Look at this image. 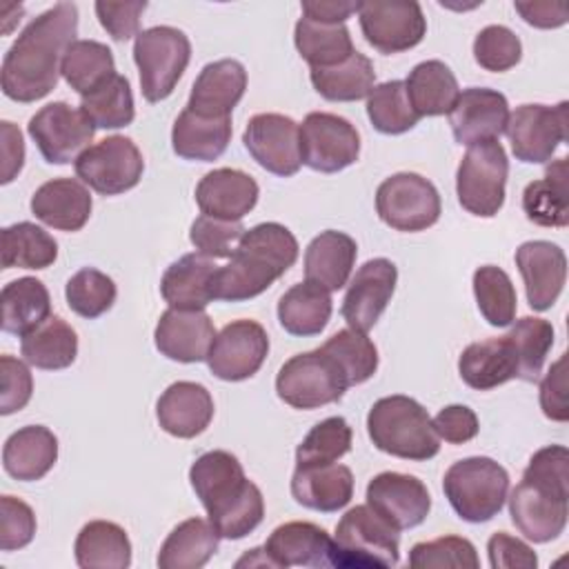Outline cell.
I'll use <instances>...</instances> for the list:
<instances>
[{"instance_id":"6da1fadb","label":"cell","mask_w":569,"mask_h":569,"mask_svg":"<svg viewBox=\"0 0 569 569\" xmlns=\"http://www.w3.org/2000/svg\"><path fill=\"white\" fill-rule=\"evenodd\" d=\"M78 33V7L58 2L33 18L2 60V93L16 102H36L58 84L67 47Z\"/></svg>"},{"instance_id":"7a4b0ae2","label":"cell","mask_w":569,"mask_h":569,"mask_svg":"<svg viewBox=\"0 0 569 569\" xmlns=\"http://www.w3.org/2000/svg\"><path fill=\"white\" fill-rule=\"evenodd\" d=\"M189 480L220 538L240 540L264 518L262 491L247 480L240 460L222 449L196 458Z\"/></svg>"},{"instance_id":"3957f363","label":"cell","mask_w":569,"mask_h":569,"mask_svg":"<svg viewBox=\"0 0 569 569\" xmlns=\"http://www.w3.org/2000/svg\"><path fill=\"white\" fill-rule=\"evenodd\" d=\"M509 516L531 542L556 540L569 516V451L562 445L538 449L511 491Z\"/></svg>"},{"instance_id":"277c9868","label":"cell","mask_w":569,"mask_h":569,"mask_svg":"<svg viewBox=\"0 0 569 569\" xmlns=\"http://www.w3.org/2000/svg\"><path fill=\"white\" fill-rule=\"evenodd\" d=\"M298 260V240L280 222L244 229L229 264L218 267L213 300L242 302L267 291Z\"/></svg>"},{"instance_id":"5b68a950","label":"cell","mask_w":569,"mask_h":569,"mask_svg":"<svg viewBox=\"0 0 569 569\" xmlns=\"http://www.w3.org/2000/svg\"><path fill=\"white\" fill-rule=\"evenodd\" d=\"M367 433L376 449L405 460H429L440 451L427 409L400 393L373 402L367 413Z\"/></svg>"},{"instance_id":"8992f818","label":"cell","mask_w":569,"mask_h":569,"mask_svg":"<svg viewBox=\"0 0 569 569\" xmlns=\"http://www.w3.org/2000/svg\"><path fill=\"white\" fill-rule=\"evenodd\" d=\"M400 560V533L369 505L351 507L331 538V567L385 569Z\"/></svg>"},{"instance_id":"52a82bcc","label":"cell","mask_w":569,"mask_h":569,"mask_svg":"<svg viewBox=\"0 0 569 569\" xmlns=\"http://www.w3.org/2000/svg\"><path fill=\"white\" fill-rule=\"evenodd\" d=\"M442 489L449 505L462 520L487 522L507 500L509 473L487 456H471L447 469Z\"/></svg>"},{"instance_id":"ba28073f","label":"cell","mask_w":569,"mask_h":569,"mask_svg":"<svg viewBox=\"0 0 569 569\" xmlns=\"http://www.w3.org/2000/svg\"><path fill=\"white\" fill-rule=\"evenodd\" d=\"M133 60L140 71L144 100L160 102L173 93L191 60V42L184 31L160 24L142 29L133 42Z\"/></svg>"},{"instance_id":"9c48e42d","label":"cell","mask_w":569,"mask_h":569,"mask_svg":"<svg viewBox=\"0 0 569 569\" xmlns=\"http://www.w3.org/2000/svg\"><path fill=\"white\" fill-rule=\"evenodd\" d=\"M347 376L322 347L291 356L276 376L278 398L293 409H318L342 398Z\"/></svg>"},{"instance_id":"30bf717a","label":"cell","mask_w":569,"mask_h":569,"mask_svg":"<svg viewBox=\"0 0 569 569\" xmlns=\"http://www.w3.org/2000/svg\"><path fill=\"white\" fill-rule=\"evenodd\" d=\"M509 160L498 140L471 144L456 173V193L462 209L473 216L491 218L505 204Z\"/></svg>"},{"instance_id":"8fae6325","label":"cell","mask_w":569,"mask_h":569,"mask_svg":"<svg viewBox=\"0 0 569 569\" xmlns=\"http://www.w3.org/2000/svg\"><path fill=\"white\" fill-rule=\"evenodd\" d=\"M376 211L396 231H425L440 218V193L418 173H393L376 191Z\"/></svg>"},{"instance_id":"7c38bea8","label":"cell","mask_w":569,"mask_h":569,"mask_svg":"<svg viewBox=\"0 0 569 569\" xmlns=\"http://www.w3.org/2000/svg\"><path fill=\"white\" fill-rule=\"evenodd\" d=\"M142 171V153L127 136H109L84 149L76 160V176L102 196H118L133 189Z\"/></svg>"},{"instance_id":"4fadbf2b","label":"cell","mask_w":569,"mask_h":569,"mask_svg":"<svg viewBox=\"0 0 569 569\" xmlns=\"http://www.w3.org/2000/svg\"><path fill=\"white\" fill-rule=\"evenodd\" d=\"M360 156L358 129L342 116L311 111L300 124V158L313 171L336 173Z\"/></svg>"},{"instance_id":"5bb4252c","label":"cell","mask_w":569,"mask_h":569,"mask_svg":"<svg viewBox=\"0 0 569 569\" xmlns=\"http://www.w3.org/2000/svg\"><path fill=\"white\" fill-rule=\"evenodd\" d=\"M358 20L365 40L380 53L413 49L427 33V18L413 0L358 2Z\"/></svg>"},{"instance_id":"9a60e30c","label":"cell","mask_w":569,"mask_h":569,"mask_svg":"<svg viewBox=\"0 0 569 569\" xmlns=\"http://www.w3.org/2000/svg\"><path fill=\"white\" fill-rule=\"evenodd\" d=\"M27 131L49 164H67L71 160L76 162L89 149L96 127L80 109L58 100L36 111Z\"/></svg>"},{"instance_id":"2e32d148","label":"cell","mask_w":569,"mask_h":569,"mask_svg":"<svg viewBox=\"0 0 569 569\" xmlns=\"http://www.w3.org/2000/svg\"><path fill=\"white\" fill-rule=\"evenodd\" d=\"M567 102L556 107L520 104L509 113L505 133L509 136L516 160L542 164L567 140Z\"/></svg>"},{"instance_id":"e0dca14e","label":"cell","mask_w":569,"mask_h":569,"mask_svg":"<svg viewBox=\"0 0 569 569\" xmlns=\"http://www.w3.org/2000/svg\"><path fill=\"white\" fill-rule=\"evenodd\" d=\"M269 353V336L256 320H233L216 333L207 353L211 373L227 382H240L258 373Z\"/></svg>"},{"instance_id":"ac0fdd59","label":"cell","mask_w":569,"mask_h":569,"mask_svg":"<svg viewBox=\"0 0 569 569\" xmlns=\"http://www.w3.org/2000/svg\"><path fill=\"white\" fill-rule=\"evenodd\" d=\"M244 149L251 158L276 176L298 173L300 158V127L282 113H256L249 118L242 133Z\"/></svg>"},{"instance_id":"d6986e66","label":"cell","mask_w":569,"mask_h":569,"mask_svg":"<svg viewBox=\"0 0 569 569\" xmlns=\"http://www.w3.org/2000/svg\"><path fill=\"white\" fill-rule=\"evenodd\" d=\"M367 505L391 527L402 531L418 527L427 518L431 496L416 476L382 471L367 485Z\"/></svg>"},{"instance_id":"ffe728a7","label":"cell","mask_w":569,"mask_h":569,"mask_svg":"<svg viewBox=\"0 0 569 569\" xmlns=\"http://www.w3.org/2000/svg\"><path fill=\"white\" fill-rule=\"evenodd\" d=\"M509 120L507 98L487 87H469L458 93L451 111L449 124L458 144H478L485 140H498Z\"/></svg>"},{"instance_id":"44dd1931","label":"cell","mask_w":569,"mask_h":569,"mask_svg":"<svg viewBox=\"0 0 569 569\" xmlns=\"http://www.w3.org/2000/svg\"><path fill=\"white\" fill-rule=\"evenodd\" d=\"M396 280L398 269L387 258L367 260L356 271L342 300V318L351 329L367 333L378 322L393 296Z\"/></svg>"},{"instance_id":"7402d4cb","label":"cell","mask_w":569,"mask_h":569,"mask_svg":"<svg viewBox=\"0 0 569 569\" xmlns=\"http://www.w3.org/2000/svg\"><path fill=\"white\" fill-rule=\"evenodd\" d=\"M516 267L522 276L527 302L533 311H547L562 293L567 256L549 240H529L516 249Z\"/></svg>"},{"instance_id":"603a6c76","label":"cell","mask_w":569,"mask_h":569,"mask_svg":"<svg viewBox=\"0 0 569 569\" xmlns=\"http://www.w3.org/2000/svg\"><path fill=\"white\" fill-rule=\"evenodd\" d=\"M216 327L204 309L169 307L156 325V349L176 362H202L213 345Z\"/></svg>"},{"instance_id":"cb8c5ba5","label":"cell","mask_w":569,"mask_h":569,"mask_svg":"<svg viewBox=\"0 0 569 569\" xmlns=\"http://www.w3.org/2000/svg\"><path fill=\"white\" fill-rule=\"evenodd\" d=\"M262 553L267 567H331V538L329 533L305 520H291L271 531Z\"/></svg>"},{"instance_id":"d4e9b609","label":"cell","mask_w":569,"mask_h":569,"mask_svg":"<svg viewBox=\"0 0 569 569\" xmlns=\"http://www.w3.org/2000/svg\"><path fill=\"white\" fill-rule=\"evenodd\" d=\"M247 89V71L242 62L222 58L209 62L198 73L187 109L204 118H231L233 107L240 102Z\"/></svg>"},{"instance_id":"484cf974","label":"cell","mask_w":569,"mask_h":569,"mask_svg":"<svg viewBox=\"0 0 569 569\" xmlns=\"http://www.w3.org/2000/svg\"><path fill=\"white\" fill-rule=\"evenodd\" d=\"M196 202L204 216L242 220L258 202V182L240 169H213L200 178Z\"/></svg>"},{"instance_id":"4316f807","label":"cell","mask_w":569,"mask_h":569,"mask_svg":"<svg viewBox=\"0 0 569 569\" xmlns=\"http://www.w3.org/2000/svg\"><path fill=\"white\" fill-rule=\"evenodd\" d=\"M291 496L298 505L331 513L349 505L353 496V473L340 462L296 465L291 476Z\"/></svg>"},{"instance_id":"83f0119b","label":"cell","mask_w":569,"mask_h":569,"mask_svg":"<svg viewBox=\"0 0 569 569\" xmlns=\"http://www.w3.org/2000/svg\"><path fill=\"white\" fill-rule=\"evenodd\" d=\"M160 427L176 438H196L213 418V398L207 387L178 380L169 385L156 405Z\"/></svg>"},{"instance_id":"f1b7e54d","label":"cell","mask_w":569,"mask_h":569,"mask_svg":"<svg viewBox=\"0 0 569 569\" xmlns=\"http://www.w3.org/2000/svg\"><path fill=\"white\" fill-rule=\"evenodd\" d=\"M91 193L76 178H53L31 196V213L58 231H80L91 216Z\"/></svg>"},{"instance_id":"f546056e","label":"cell","mask_w":569,"mask_h":569,"mask_svg":"<svg viewBox=\"0 0 569 569\" xmlns=\"http://www.w3.org/2000/svg\"><path fill=\"white\" fill-rule=\"evenodd\" d=\"M356 256L358 247L349 233L327 229L318 233L305 251V278L329 293L338 291L347 284Z\"/></svg>"},{"instance_id":"4dcf8cb0","label":"cell","mask_w":569,"mask_h":569,"mask_svg":"<svg viewBox=\"0 0 569 569\" xmlns=\"http://www.w3.org/2000/svg\"><path fill=\"white\" fill-rule=\"evenodd\" d=\"M216 262L202 253H187L171 262L160 280V293L173 309H204L213 302Z\"/></svg>"},{"instance_id":"1f68e13d","label":"cell","mask_w":569,"mask_h":569,"mask_svg":"<svg viewBox=\"0 0 569 569\" xmlns=\"http://www.w3.org/2000/svg\"><path fill=\"white\" fill-rule=\"evenodd\" d=\"M460 378L476 391H489L518 378V358L507 336L471 342L458 358Z\"/></svg>"},{"instance_id":"d6a6232c","label":"cell","mask_w":569,"mask_h":569,"mask_svg":"<svg viewBox=\"0 0 569 569\" xmlns=\"http://www.w3.org/2000/svg\"><path fill=\"white\" fill-rule=\"evenodd\" d=\"M58 460V438L42 425L13 431L2 447L4 471L22 482L44 478Z\"/></svg>"},{"instance_id":"836d02e7","label":"cell","mask_w":569,"mask_h":569,"mask_svg":"<svg viewBox=\"0 0 569 569\" xmlns=\"http://www.w3.org/2000/svg\"><path fill=\"white\" fill-rule=\"evenodd\" d=\"M231 140V118H204L187 107L171 129V147L184 160L211 162L220 158Z\"/></svg>"},{"instance_id":"e575fe53","label":"cell","mask_w":569,"mask_h":569,"mask_svg":"<svg viewBox=\"0 0 569 569\" xmlns=\"http://www.w3.org/2000/svg\"><path fill=\"white\" fill-rule=\"evenodd\" d=\"M73 553L82 569H127L131 565L129 536L111 520L87 522L76 538Z\"/></svg>"},{"instance_id":"d590c367","label":"cell","mask_w":569,"mask_h":569,"mask_svg":"<svg viewBox=\"0 0 569 569\" xmlns=\"http://www.w3.org/2000/svg\"><path fill=\"white\" fill-rule=\"evenodd\" d=\"M218 531L204 518H189L173 527L158 551L160 569H200L218 551Z\"/></svg>"},{"instance_id":"8d00e7d4","label":"cell","mask_w":569,"mask_h":569,"mask_svg":"<svg viewBox=\"0 0 569 569\" xmlns=\"http://www.w3.org/2000/svg\"><path fill=\"white\" fill-rule=\"evenodd\" d=\"M405 89L420 118L449 113L460 93L453 71L442 60H425L416 64L405 80Z\"/></svg>"},{"instance_id":"74e56055","label":"cell","mask_w":569,"mask_h":569,"mask_svg":"<svg viewBox=\"0 0 569 569\" xmlns=\"http://www.w3.org/2000/svg\"><path fill=\"white\" fill-rule=\"evenodd\" d=\"M567 158H558L547 167L545 178L533 180L522 191V211L527 220L540 227H567L569 200H567Z\"/></svg>"},{"instance_id":"f35d334b","label":"cell","mask_w":569,"mask_h":569,"mask_svg":"<svg viewBox=\"0 0 569 569\" xmlns=\"http://www.w3.org/2000/svg\"><path fill=\"white\" fill-rule=\"evenodd\" d=\"M331 296L313 282H298L278 300V320L291 336H316L331 318Z\"/></svg>"},{"instance_id":"ab89813d","label":"cell","mask_w":569,"mask_h":569,"mask_svg":"<svg viewBox=\"0 0 569 569\" xmlns=\"http://www.w3.org/2000/svg\"><path fill=\"white\" fill-rule=\"evenodd\" d=\"M2 329L13 336H24L51 316V298L42 280L24 276L4 284L2 296Z\"/></svg>"},{"instance_id":"60d3db41","label":"cell","mask_w":569,"mask_h":569,"mask_svg":"<svg viewBox=\"0 0 569 569\" xmlns=\"http://www.w3.org/2000/svg\"><path fill=\"white\" fill-rule=\"evenodd\" d=\"M24 362L36 369H67L78 356V336L60 316H49L20 340Z\"/></svg>"},{"instance_id":"b9f144b4","label":"cell","mask_w":569,"mask_h":569,"mask_svg":"<svg viewBox=\"0 0 569 569\" xmlns=\"http://www.w3.org/2000/svg\"><path fill=\"white\" fill-rule=\"evenodd\" d=\"M313 89L331 102H353L367 98L376 82L373 62L353 51L347 60L333 67H316L309 71Z\"/></svg>"},{"instance_id":"7bdbcfd3","label":"cell","mask_w":569,"mask_h":569,"mask_svg":"<svg viewBox=\"0 0 569 569\" xmlns=\"http://www.w3.org/2000/svg\"><path fill=\"white\" fill-rule=\"evenodd\" d=\"M60 73L73 91L87 96L116 76L113 53L98 40H73L62 56Z\"/></svg>"},{"instance_id":"ee69618b","label":"cell","mask_w":569,"mask_h":569,"mask_svg":"<svg viewBox=\"0 0 569 569\" xmlns=\"http://www.w3.org/2000/svg\"><path fill=\"white\" fill-rule=\"evenodd\" d=\"M293 42L311 69L333 67L356 51L345 24H325L305 16L296 22Z\"/></svg>"},{"instance_id":"f6af8a7d","label":"cell","mask_w":569,"mask_h":569,"mask_svg":"<svg viewBox=\"0 0 569 569\" xmlns=\"http://www.w3.org/2000/svg\"><path fill=\"white\" fill-rule=\"evenodd\" d=\"M58 258V242L33 222H16L2 229L4 269H47Z\"/></svg>"},{"instance_id":"bcb514c9","label":"cell","mask_w":569,"mask_h":569,"mask_svg":"<svg viewBox=\"0 0 569 569\" xmlns=\"http://www.w3.org/2000/svg\"><path fill=\"white\" fill-rule=\"evenodd\" d=\"M80 111L96 129H120L131 124L136 107L129 80L120 73L111 76L91 93L80 96Z\"/></svg>"},{"instance_id":"7dc6e473","label":"cell","mask_w":569,"mask_h":569,"mask_svg":"<svg viewBox=\"0 0 569 569\" xmlns=\"http://www.w3.org/2000/svg\"><path fill=\"white\" fill-rule=\"evenodd\" d=\"M473 293L482 318L491 327H509L516 318V289L507 271L496 264H485L473 271Z\"/></svg>"},{"instance_id":"c3c4849f","label":"cell","mask_w":569,"mask_h":569,"mask_svg":"<svg viewBox=\"0 0 569 569\" xmlns=\"http://www.w3.org/2000/svg\"><path fill=\"white\" fill-rule=\"evenodd\" d=\"M367 116L380 133L398 136L413 129L420 116L413 111L402 80H389L373 87L367 96Z\"/></svg>"},{"instance_id":"681fc988","label":"cell","mask_w":569,"mask_h":569,"mask_svg":"<svg viewBox=\"0 0 569 569\" xmlns=\"http://www.w3.org/2000/svg\"><path fill=\"white\" fill-rule=\"evenodd\" d=\"M507 338L513 345L518 358V378L533 382L538 380L549 349L553 347V327L551 322L533 316L516 320Z\"/></svg>"},{"instance_id":"f907efd6","label":"cell","mask_w":569,"mask_h":569,"mask_svg":"<svg viewBox=\"0 0 569 569\" xmlns=\"http://www.w3.org/2000/svg\"><path fill=\"white\" fill-rule=\"evenodd\" d=\"M322 349L336 358V362L347 376L349 387L367 382L378 369V349L365 336V331L351 327L340 329L322 345Z\"/></svg>"},{"instance_id":"816d5d0a","label":"cell","mask_w":569,"mask_h":569,"mask_svg":"<svg viewBox=\"0 0 569 569\" xmlns=\"http://www.w3.org/2000/svg\"><path fill=\"white\" fill-rule=\"evenodd\" d=\"M116 293H118L116 282L107 273L93 267H84L76 271L64 287L69 309L89 320L109 311L111 305L116 302Z\"/></svg>"},{"instance_id":"f5cc1de1","label":"cell","mask_w":569,"mask_h":569,"mask_svg":"<svg viewBox=\"0 0 569 569\" xmlns=\"http://www.w3.org/2000/svg\"><path fill=\"white\" fill-rule=\"evenodd\" d=\"M351 427L342 416L320 420L296 449V465H325L340 460L351 449Z\"/></svg>"},{"instance_id":"db71d44e","label":"cell","mask_w":569,"mask_h":569,"mask_svg":"<svg viewBox=\"0 0 569 569\" xmlns=\"http://www.w3.org/2000/svg\"><path fill=\"white\" fill-rule=\"evenodd\" d=\"M409 567L425 569V567H480L476 547L471 540L460 536H442L429 542H416L409 551Z\"/></svg>"},{"instance_id":"11a10c76","label":"cell","mask_w":569,"mask_h":569,"mask_svg":"<svg viewBox=\"0 0 569 569\" xmlns=\"http://www.w3.org/2000/svg\"><path fill=\"white\" fill-rule=\"evenodd\" d=\"M520 56L522 44L518 36L505 24H489L480 29L473 40V58L487 71H507L520 62Z\"/></svg>"},{"instance_id":"9f6ffc18","label":"cell","mask_w":569,"mask_h":569,"mask_svg":"<svg viewBox=\"0 0 569 569\" xmlns=\"http://www.w3.org/2000/svg\"><path fill=\"white\" fill-rule=\"evenodd\" d=\"M244 227L240 220H222L213 216H198L191 224L189 240L198 253L207 258H231Z\"/></svg>"},{"instance_id":"6f0895ef","label":"cell","mask_w":569,"mask_h":569,"mask_svg":"<svg viewBox=\"0 0 569 569\" xmlns=\"http://www.w3.org/2000/svg\"><path fill=\"white\" fill-rule=\"evenodd\" d=\"M36 536L33 509L13 496L0 498V549L16 551L27 547Z\"/></svg>"},{"instance_id":"680465c9","label":"cell","mask_w":569,"mask_h":569,"mask_svg":"<svg viewBox=\"0 0 569 569\" xmlns=\"http://www.w3.org/2000/svg\"><path fill=\"white\" fill-rule=\"evenodd\" d=\"M31 393L33 378L29 367L13 356H0V413L9 416L24 409Z\"/></svg>"},{"instance_id":"91938a15","label":"cell","mask_w":569,"mask_h":569,"mask_svg":"<svg viewBox=\"0 0 569 569\" xmlns=\"http://www.w3.org/2000/svg\"><path fill=\"white\" fill-rule=\"evenodd\" d=\"M147 9L144 0H131V2H96V16L102 24V29L113 40H129L138 36L140 31V18Z\"/></svg>"},{"instance_id":"94428289","label":"cell","mask_w":569,"mask_h":569,"mask_svg":"<svg viewBox=\"0 0 569 569\" xmlns=\"http://www.w3.org/2000/svg\"><path fill=\"white\" fill-rule=\"evenodd\" d=\"M489 565L493 569H536L538 567V556L533 549L522 542L520 538L509 536L507 531H496L489 542Z\"/></svg>"},{"instance_id":"6125c7cd","label":"cell","mask_w":569,"mask_h":569,"mask_svg":"<svg viewBox=\"0 0 569 569\" xmlns=\"http://www.w3.org/2000/svg\"><path fill=\"white\" fill-rule=\"evenodd\" d=\"M438 438L449 445H462L478 436V416L467 405H449L436 413L431 420Z\"/></svg>"},{"instance_id":"be15d7a7","label":"cell","mask_w":569,"mask_h":569,"mask_svg":"<svg viewBox=\"0 0 569 569\" xmlns=\"http://www.w3.org/2000/svg\"><path fill=\"white\" fill-rule=\"evenodd\" d=\"M567 358L565 353L549 367L547 376L540 382V407L542 413L556 422H565L569 418L567 407V376H565Z\"/></svg>"},{"instance_id":"e7e4bbea","label":"cell","mask_w":569,"mask_h":569,"mask_svg":"<svg viewBox=\"0 0 569 569\" xmlns=\"http://www.w3.org/2000/svg\"><path fill=\"white\" fill-rule=\"evenodd\" d=\"M0 138H2V178H0V182L7 184L20 173V169L24 164V142H22L20 129L9 120L0 122Z\"/></svg>"},{"instance_id":"03108f58","label":"cell","mask_w":569,"mask_h":569,"mask_svg":"<svg viewBox=\"0 0 569 569\" xmlns=\"http://www.w3.org/2000/svg\"><path fill=\"white\" fill-rule=\"evenodd\" d=\"M516 11L522 20L538 29H556L562 27L569 18V9L565 2H513Z\"/></svg>"},{"instance_id":"003e7915","label":"cell","mask_w":569,"mask_h":569,"mask_svg":"<svg viewBox=\"0 0 569 569\" xmlns=\"http://www.w3.org/2000/svg\"><path fill=\"white\" fill-rule=\"evenodd\" d=\"M351 13H358V2H345V0H305L302 2V16L325 24H345V20Z\"/></svg>"}]
</instances>
